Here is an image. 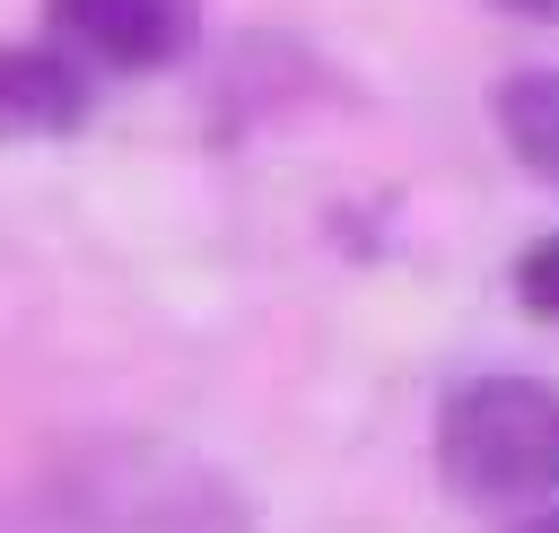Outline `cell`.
<instances>
[{
  "instance_id": "obj_8",
  "label": "cell",
  "mask_w": 559,
  "mask_h": 533,
  "mask_svg": "<svg viewBox=\"0 0 559 533\" xmlns=\"http://www.w3.org/2000/svg\"><path fill=\"white\" fill-rule=\"evenodd\" d=\"M515 533H559V507H542V516H524Z\"/></svg>"
},
{
  "instance_id": "obj_4",
  "label": "cell",
  "mask_w": 559,
  "mask_h": 533,
  "mask_svg": "<svg viewBox=\"0 0 559 533\" xmlns=\"http://www.w3.org/2000/svg\"><path fill=\"white\" fill-rule=\"evenodd\" d=\"M96 105L87 70L61 44H0V149L9 140H61Z\"/></svg>"
},
{
  "instance_id": "obj_2",
  "label": "cell",
  "mask_w": 559,
  "mask_h": 533,
  "mask_svg": "<svg viewBox=\"0 0 559 533\" xmlns=\"http://www.w3.org/2000/svg\"><path fill=\"white\" fill-rule=\"evenodd\" d=\"M70 498L96 533H245L227 481L166 454H105L96 472H70Z\"/></svg>"
},
{
  "instance_id": "obj_3",
  "label": "cell",
  "mask_w": 559,
  "mask_h": 533,
  "mask_svg": "<svg viewBox=\"0 0 559 533\" xmlns=\"http://www.w3.org/2000/svg\"><path fill=\"white\" fill-rule=\"evenodd\" d=\"M44 26L79 70H175L201 44V0H44Z\"/></svg>"
},
{
  "instance_id": "obj_7",
  "label": "cell",
  "mask_w": 559,
  "mask_h": 533,
  "mask_svg": "<svg viewBox=\"0 0 559 533\" xmlns=\"http://www.w3.org/2000/svg\"><path fill=\"white\" fill-rule=\"evenodd\" d=\"M489 9H515V17H533V26H559V0H489Z\"/></svg>"
},
{
  "instance_id": "obj_5",
  "label": "cell",
  "mask_w": 559,
  "mask_h": 533,
  "mask_svg": "<svg viewBox=\"0 0 559 533\" xmlns=\"http://www.w3.org/2000/svg\"><path fill=\"white\" fill-rule=\"evenodd\" d=\"M489 122L542 183H559V70H507L489 87Z\"/></svg>"
},
{
  "instance_id": "obj_1",
  "label": "cell",
  "mask_w": 559,
  "mask_h": 533,
  "mask_svg": "<svg viewBox=\"0 0 559 533\" xmlns=\"http://www.w3.org/2000/svg\"><path fill=\"white\" fill-rule=\"evenodd\" d=\"M437 472L489 507L559 489V384L515 376V367L463 376L437 411Z\"/></svg>"
},
{
  "instance_id": "obj_6",
  "label": "cell",
  "mask_w": 559,
  "mask_h": 533,
  "mask_svg": "<svg viewBox=\"0 0 559 533\" xmlns=\"http://www.w3.org/2000/svg\"><path fill=\"white\" fill-rule=\"evenodd\" d=\"M515 306L542 315V323H559V227L515 253Z\"/></svg>"
}]
</instances>
